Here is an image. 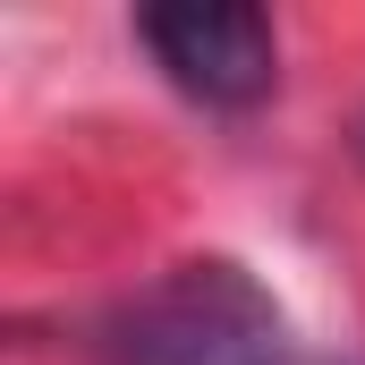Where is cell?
I'll list each match as a JSON object with an SVG mask.
<instances>
[{
    "label": "cell",
    "mask_w": 365,
    "mask_h": 365,
    "mask_svg": "<svg viewBox=\"0 0 365 365\" xmlns=\"http://www.w3.org/2000/svg\"><path fill=\"white\" fill-rule=\"evenodd\" d=\"M357 145H365V136H357Z\"/></svg>",
    "instance_id": "3957f363"
},
{
    "label": "cell",
    "mask_w": 365,
    "mask_h": 365,
    "mask_svg": "<svg viewBox=\"0 0 365 365\" xmlns=\"http://www.w3.org/2000/svg\"><path fill=\"white\" fill-rule=\"evenodd\" d=\"M102 365H297L289 314L247 264H179L102 323Z\"/></svg>",
    "instance_id": "6da1fadb"
},
{
    "label": "cell",
    "mask_w": 365,
    "mask_h": 365,
    "mask_svg": "<svg viewBox=\"0 0 365 365\" xmlns=\"http://www.w3.org/2000/svg\"><path fill=\"white\" fill-rule=\"evenodd\" d=\"M136 43L204 110H255L280 86V34H272V17L247 9V0H170V9H145Z\"/></svg>",
    "instance_id": "7a4b0ae2"
}]
</instances>
